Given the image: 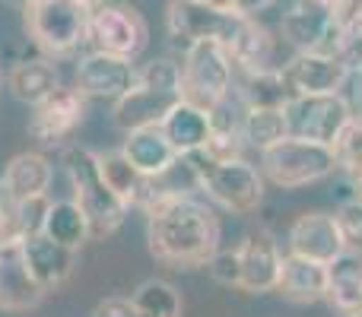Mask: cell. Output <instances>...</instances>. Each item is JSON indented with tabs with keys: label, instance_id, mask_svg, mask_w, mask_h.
Returning a JSON list of instances; mask_svg holds the SVG:
<instances>
[{
	"label": "cell",
	"instance_id": "obj_1",
	"mask_svg": "<svg viewBox=\"0 0 362 317\" xmlns=\"http://www.w3.org/2000/svg\"><path fill=\"white\" fill-rule=\"evenodd\" d=\"M146 210V241L156 261L178 270L206 267L219 251L223 225L206 200L191 197L187 191L159 187L153 191Z\"/></svg>",
	"mask_w": 362,
	"mask_h": 317
},
{
	"label": "cell",
	"instance_id": "obj_2",
	"mask_svg": "<svg viewBox=\"0 0 362 317\" xmlns=\"http://www.w3.org/2000/svg\"><path fill=\"white\" fill-rule=\"evenodd\" d=\"M64 168H67L76 206L83 210V216L89 222V238L115 235L127 219V206L108 187L105 174H102L99 152L86 150V146H67L64 150Z\"/></svg>",
	"mask_w": 362,
	"mask_h": 317
},
{
	"label": "cell",
	"instance_id": "obj_3",
	"mask_svg": "<svg viewBox=\"0 0 362 317\" xmlns=\"http://www.w3.org/2000/svg\"><path fill=\"white\" fill-rule=\"evenodd\" d=\"M181 102V64L156 57L137 70V83L121 99H115V124L121 131L163 124V118Z\"/></svg>",
	"mask_w": 362,
	"mask_h": 317
},
{
	"label": "cell",
	"instance_id": "obj_4",
	"mask_svg": "<svg viewBox=\"0 0 362 317\" xmlns=\"http://www.w3.org/2000/svg\"><path fill=\"white\" fill-rule=\"evenodd\" d=\"M194 174V187L204 193L206 200H213L216 206H223L226 213L235 216H251L261 210L264 203V174L257 165H251L248 159H226L213 162L200 152L185 156Z\"/></svg>",
	"mask_w": 362,
	"mask_h": 317
},
{
	"label": "cell",
	"instance_id": "obj_5",
	"mask_svg": "<svg viewBox=\"0 0 362 317\" xmlns=\"http://www.w3.org/2000/svg\"><path fill=\"white\" fill-rule=\"evenodd\" d=\"M93 6L83 0H35L23 10L25 35L48 57H70L89 42Z\"/></svg>",
	"mask_w": 362,
	"mask_h": 317
},
{
	"label": "cell",
	"instance_id": "obj_6",
	"mask_svg": "<svg viewBox=\"0 0 362 317\" xmlns=\"http://www.w3.org/2000/svg\"><path fill=\"white\" fill-rule=\"evenodd\" d=\"M261 156V174L270 184L283 187V191H299V187L318 184V181L331 178L337 172V159L334 150L315 140L299 137H283L280 143L267 146L257 152Z\"/></svg>",
	"mask_w": 362,
	"mask_h": 317
},
{
	"label": "cell",
	"instance_id": "obj_7",
	"mask_svg": "<svg viewBox=\"0 0 362 317\" xmlns=\"http://www.w3.org/2000/svg\"><path fill=\"white\" fill-rule=\"evenodd\" d=\"M232 83H235V64H232L223 42L200 38V42L185 44V57H181V99L210 112L216 102H223L232 92Z\"/></svg>",
	"mask_w": 362,
	"mask_h": 317
},
{
	"label": "cell",
	"instance_id": "obj_8",
	"mask_svg": "<svg viewBox=\"0 0 362 317\" xmlns=\"http://www.w3.org/2000/svg\"><path fill=\"white\" fill-rule=\"evenodd\" d=\"M286 112V131L289 137L315 140V143L334 146L346 121L353 118L350 102L344 92H318V95H289L283 105Z\"/></svg>",
	"mask_w": 362,
	"mask_h": 317
},
{
	"label": "cell",
	"instance_id": "obj_9",
	"mask_svg": "<svg viewBox=\"0 0 362 317\" xmlns=\"http://www.w3.org/2000/svg\"><path fill=\"white\" fill-rule=\"evenodd\" d=\"M89 42L95 51L134 61L150 42V25L144 13L131 4H99L93 6L89 19Z\"/></svg>",
	"mask_w": 362,
	"mask_h": 317
},
{
	"label": "cell",
	"instance_id": "obj_10",
	"mask_svg": "<svg viewBox=\"0 0 362 317\" xmlns=\"http://www.w3.org/2000/svg\"><path fill=\"white\" fill-rule=\"evenodd\" d=\"M340 16L325 0H296L280 19V35L296 51H325L334 54Z\"/></svg>",
	"mask_w": 362,
	"mask_h": 317
},
{
	"label": "cell",
	"instance_id": "obj_11",
	"mask_svg": "<svg viewBox=\"0 0 362 317\" xmlns=\"http://www.w3.org/2000/svg\"><path fill=\"white\" fill-rule=\"evenodd\" d=\"M35 108L29 121V137L38 146H57L83 124L86 118V95L80 89H67L57 86L51 95H45Z\"/></svg>",
	"mask_w": 362,
	"mask_h": 317
},
{
	"label": "cell",
	"instance_id": "obj_12",
	"mask_svg": "<svg viewBox=\"0 0 362 317\" xmlns=\"http://www.w3.org/2000/svg\"><path fill=\"white\" fill-rule=\"evenodd\" d=\"M235 23H238L235 10H216V6L204 4V0H172L169 13H165L169 35L181 44L200 42V38H216V42L226 44Z\"/></svg>",
	"mask_w": 362,
	"mask_h": 317
},
{
	"label": "cell",
	"instance_id": "obj_13",
	"mask_svg": "<svg viewBox=\"0 0 362 317\" xmlns=\"http://www.w3.org/2000/svg\"><path fill=\"white\" fill-rule=\"evenodd\" d=\"M238 289L248 295L276 292L283 270V254L276 248L274 235L267 232H251L245 241L238 244Z\"/></svg>",
	"mask_w": 362,
	"mask_h": 317
},
{
	"label": "cell",
	"instance_id": "obj_14",
	"mask_svg": "<svg viewBox=\"0 0 362 317\" xmlns=\"http://www.w3.org/2000/svg\"><path fill=\"white\" fill-rule=\"evenodd\" d=\"M283 76H286V86L293 95H318V92H340L350 70L337 54L296 51L293 61L283 64Z\"/></svg>",
	"mask_w": 362,
	"mask_h": 317
},
{
	"label": "cell",
	"instance_id": "obj_15",
	"mask_svg": "<svg viewBox=\"0 0 362 317\" xmlns=\"http://www.w3.org/2000/svg\"><path fill=\"white\" fill-rule=\"evenodd\" d=\"M137 83V70L127 57L105 54V51H89L76 64V89L86 99H121L127 89Z\"/></svg>",
	"mask_w": 362,
	"mask_h": 317
},
{
	"label": "cell",
	"instance_id": "obj_16",
	"mask_svg": "<svg viewBox=\"0 0 362 317\" xmlns=\"http://www.w3.org/2000/svg\"><path fill=\"white\" fill-rule=\"evenodd\" d=\"M45 299V289L29 273L23 257V241L0 244V311L23 314L38 308Z\"/></svg>",
	"mask_w": 362,
	"mask_h": 317
},
{
	"label": "cell",
	"instance_id": "obj_17",
	"mask_svg": "<svg viewBox=\"0 0 362 317\" xmlns=\"http://www.w3.org/2000/svg\"><path fill=\"white\" fill-rule=\"evenodd\" d=\"M289 254L308 257L318 263H331L344 254V238H340L337 219L331 213H302L289 229Z\"/></svg>",
	"mask_w": 362,
	"mask_h": 317
},
{
	"label": "cell",
	"instance_id": "obj_18",
	"mask_svg": "<svg viewBox=\"0 0 362 317\" xmlns=\"http://www.w3.org/2000/svg\"><path fill=\"white\" fill-rule=\"evenodd\" d=\"M23 257H25L29 273L35 276V282L45 292L64 286L74 276V267H76V251L67 248V244H57L45 232L23 238Z\"/></svg>",
	"mask_w": 362,
	"mask_h": 317
},
{
	"label": "cell",
	"instance_id": "obj_19",
	"mask_svg": "<svg viewBox=\"0 0 362 317\" xmlns=\"http://www.w3.org/2000/svg\"><path fill=\"white\" fill-rule=\"evenodd\" d=\"M226 51H229L232 64H235V73H255V70L280 67L274 57L270 32L255 16H245V13H238V23L232 29L229 42H226Z\"/></svg>",
	"mask_w": 362,
	"mask_h": 317
},
{
	"label": "cell",
	"instance_id": "obj_20",
	"mask_svg": "<svg viewBox=\"0 0 362 317\" xmlns=\"http://www.w3.org/2000/svg\"><path fill=\"white\" fill-rule=\"evenodd\" d=\"M131 165L137 172H144L146 178H163L172 168L181 162V156L175 152V146L169 143V137L163 133V127H137V131H127L124 146H121Z\"/></svg>",
	"mask_w": 362,
	"mask_h": 317
},
{
	"label": "cell",
	"instance_id": "obj_21",
	"mask_svg": "<svg viewBox=\"0 0 362 317\" xmlns=\"http://www.w3.org/2000/svg\"><path fill=\"white\" fill-rule=\"evenodd\" d=\"M325 301L334 314L359 317L362 314V254L344 251L327 263V292Z\"/></svg>",
	"mask_w": 362,
	"mask_h": 317
},
{
	"label": "cell",
	"instance_id": "obj_22",
	"mask_svg": "<svg viewBox=\"0 0 362 317\" xmlns=\"http://www.w3.org/2000/svg\"><path fill=\"white\" fill-rule=\"evenodd\" d=\"M276 292H280L283 299L296 301V305H315V301H325L327 263L308 261V257H299V254H286L283 257Z\"/></svg>",
	"mask_w": 362,
	"mask_h": 317
},
{
	"label": "cell",
	"instance_id": "obj_23",
	"mask_svg": "<svg viewBox=\"0 0 362 317\" xmlns=\"http://www.w3.org/2000/svg\"><path fill=\"white\" fill-rule=\"evenodd\" d=\"M51 174H54V168H51V162L42 152H19V156H13L6 162L0 187H4L10 203H23V200L45 197L48 193Z\"/></svg>",
	"mask_w": 362,
	"mask_h": 317
},
{
	"label": "cell",
	"instance_id": "obj_24",
	"mask_svg": "<svg viewBox=\"0 0 362 317\" xmlns=\"http://www.w3.org/2000/svg\"><path fill=\"white\" fill-rule=\"evenodd\" d=\"M159 127H163V133L169 137V143L175 146V152L185 159L206 146V137H210V112H204V108L181 99L163 118Z\"/></svg>",
	"mask_w": 362,
	"mask_h": 317
},
{
	"label": "cell",
	"instance_id": "obj_25",
	"mask_svg": "<svg viewBox=\"0 0 362 317\" xmlns=\"http://www.w3.org/2000/svg\"><path fill=\"white\" fill-rule=\"evenodd\" d=\"M102 162V174H105L108 187H112L115 193L121 197V203L131 210V206H146L153 197V191H156V178H146L144 172H137V168L131 165V159L124 156V152H105V156H99Z\"/></svg>",
	"mask_w": 362,
	"mask_h": 317
},
{
	"label": "cell",
	"instance_id": "obj_26",
	"mask_svg": "<svg viewBox=\"0 0 362 317\" xmlns=\"http://www.w3.org/2000/svg\"><path fill=\"white\" fill-rule=\"evenodd\" d=\"M6 86L25 105H38L45 95H51L61 86V73L51 61L45 57H32V61H19L16 67L6 73Z\"/></svg>",
	"mask_w": 362,
	"mask_h": 317
},
{
	"label": "cell",
	"instance_id": "obj_27",
	"mask_svg": "<svg viewBox=\"0 0 362 317\" xmlns=\"http://www.w3.org/2000/svg\"><path fill=\"white\" fill-rule=\"evenodd\" d=\"M238 83L235 92L245 99L248 108H280L289 102V86L286 76H283V67H270V70H255V73H235Z\"/></svg>",
	"mask_w": 362,
	"mask_h": 317
},
{
	"label": "cell",
	"instance_id": "obj_28",
	"mask_svg": "<svg viewBox=\"0 0 362 317\" xmlns=\"http://www.w3.org/2000/svg\"><path fill=\"white\" fill-rule=\"evenodd\" d=\"M42 232L48 238H54L57 244H67V248L80 251L83 241L89 238V222L83 216V210L76 206V200H54V203H48Z\"/></svg>",
	"mask_w": 362,
	"mask_h": 317
},
{
	"label": "cell",
	"instance_id": "obj_29",
	"mask_svg": "<svg viewBox=\"0 0 362 317\" xmlns=\"http://www.w3.org/2000/svg\"><path fill=\"white\" fill-rule=\"evenodd\" d=\"M131 301L140 317H181V311H185L181 292L165 280L140 282L137 292L131 295Z\"/></svg>",
	"mask_w": 362,
	"mask_h": 317
},
{
	"label": "cell",
	"instance_id": "obj_30",
	"mask_svg": "<svg viewBox=\"0 0 362 317\" xmlns=\"http://www.w3.org/2000/svg\"><path fill=\"white\" fill-rule=\"evenodd\" d=\"M283 137H289L286 131V112L280 108H248L245 112V143L251 150H267V146L280 143Z\"/></svg>",
	"mask_w": 362,
	"mask_h": 317
},
{
	"label": "cell",
	"instance_id": "obj_31",
	"mask_svg": "<svg viewBox=\"0 0 362 317\" xmlns=\"http://www.w3.org/2000/svg\"><path fill=\"white\" fill-rule=\"evenodd\" d=\"M334 159H337V168L346 172V178H359L362 174V114H353L346 121V127L340 131V137L334 140Z\"/></svg>",
	"mask_w": 362,
	"mask_h": 317
},
{
	"label": "cell",
	"instance_id": "obj_32",
	"mask_svg": "<svg viewBox=\"0 0 362 317\" xmlns=\"http://www.w3.org/2000/svg\"><path fill=\"white\" fill-rule=\"evenodd\" d=\"M334 54L346 64V70H362V6L340 19Z\"/></svg>",
	"mask_w": 362,
	"mask_h": 317
},
{
	"label": "cell",
	"instance_id": "obj_33",
	"mask_svg": "<svg viewBox=\"0 0 362 317\" xmlns=\"http://www.w3.org/2000/svg\"><path fill=\"white\" fill-rule=\"evenodd\" d=\"M334 219H337L340 238H344V251L362 254V197L344 200L334 213Z\"/></svg>",
	"mask_w": 362,
	"mask_h": 317
},
{
	"label": "cell",
	"instance_id": "obj_34",
	"mask_svg": "<svg viewBox=\"0 0 362 317\" xmlns=\"http://www.w3.org/2000/svg\"><path fill=\"white\" fill-rule=\"evenodd\" d=\"M206 270L210 276L219 282V286H229V289H238V251H223L219 248L216 254L206 261Z\"/></svg>",
	"mask_w": 362,
	"mask_h": 317
},
{
	"label": "cell",
	"instance_id": "obj_35",
	"mask_svg": "<svg viewBox=\"0 0 362 317\" xmlns=\"http://www.w3.org/2000/svg\"><path fill=\"white\" fill-rule=\"evenodd\" d=\"M93 317H140V314H137V308H134L131 299H118V295H115V299L99 301Z\"/></svg>",
	"mask_w": 362,
	"mask_h": 317
},
{
	"label": "cell",
	"instance_id": "obj_36",
	"mask_svg": "<svg viewBox=\"0 0 362 317\" xmlns=\"http://www.w3.org/2000/svg\"><path fill=\"white\" fill-rule=\"evenodd\" d=\"M340 92H344V99L350 102L353 114H362V70H350V76H346Z\"/></svg>",
	"mask_w": 362,
	"mask_h": 317
},
{
	"label": "cell",
	"instance_id": "obj_37",
	"mask_svg": "<svg viewBox=\"0 0 362 317\" xmlns=\"http://www.w3.org/2000/svg\"><path fill=\"white\" fill-rule=\"evenodd\" d=\"M276 0H235V13H245V16H255V13L274 6Z\"/></svg>",
	"mask_w": 362,
	"mask_h": 317
},
{
	"label": "cell",
	"instance_id": "obj_38",
	"mask_svg": "<svg viewBox=\"0 0 362 317\" xmlns=\"http://www.w3.org/2000/svg\"><path fill=\"white\" fill-rule=\"evenodd\" d=\"M204 4L216 6V10H235V0H204Z\"/></svg>",
	"mask_w": 362,
	"mask_h": 317
},
{
	"label": "cell",
	"instance_id": "obj_39",
	"mask_svg": "<svg viewBox=\"0 0 362 317\" xmlns=\"http://www.w3.org/2000/svg\"><path fill=\"white\" fill-rule=\"evenodd\" d=\"M4 4H10V6H19V10H25V6L35 4V0H4Z\"/></svg>",
	"mask_w": 362,
	"mask_h": 317
},
{
	"label": "cell",
	"instance_id": "obj_40",
	"mask_svg": "<svg viewBox=\"0 0 362 317\" xmlns=\"http://www.w3.org/2000/svg\"><path fill=\"white\" fill-rule=\"evenodd\" d=\"M353 187H356V197H362V174L359 178H353Z\"/></svg>",
	"mask_w": 362,
	"mask_h": 317
},
{
	"label": "cell",
	"instance_id": "obj_41",
	"mask_svg": "<svg viewBox=\"0 0 362 317\" xmlns=\"http://www.w3.org/2000/svg\"><path fill=\"white\" fill-rule=\"evenodd\" d=\"M86 6H99V4H105V0H83Z\"/></svg>",
	"mask_w": 362,
	"mask_h": 317
},
{
	"label": "cell",
	"instance_id": "obj_42",
	"mask_svg": "<svg viewBox=\"0 0 362 317\" xmlns=\"http://www.w3.org/2000/svg\"><path fill=\"white\" fill-rule=\"evenodd\" d=\"M359 317H362V314H359Z\"/></svg>",
	"mask_w": 362,
	"mask_h": 317
}]
</instances>
